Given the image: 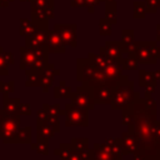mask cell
Listing matches in <instances>:
<instances>
[{
    "instance_id": "14",
    "label": "cell",
    "mask_w": 160,
    "mask_h": 160,
    "mask_svg": "<svg viewBox=\"0 0 160 160\" xmlns=\"http://www.w3.org/2000/svg\"><path fill=\"white\" fill-rule=\"evenodd\" d=\"M101 49L104 50V52L109 59H112L116 61H121L122 55L125 54L124 44L121 41H106L105 46H101Z\"/></svg>"
},
{
    "instance_id": "36",
    "label": "cell",
    "mask_w": 160,
    "mask_h": 160,
    "mask_svg": "<svg viewBox=\"0 0 160 160\" xmlns=\"http://www.w3.org/2000/svg\"><path fill=\"white\" fill-rule=\"evenodd\" d=\"M18 115L21 116V115H31V105L30 104H25V102H20L19 105V109H18Z\"/></svg>"
},
{
    "instance_id": "6",
    "label": "cell",
    "mask_w": 160,
    "mask_h": 160,
    "mask_svg": "<svg viewBox=\"0 0 160 160\" xmlns=\"http://www.w3.org/2000/svg\"><path fill=\"white\" fill-rule=\"evenodd\" d=\"M21 125V120L19 115H9L2 112L0 120V139L4 144H10L12 138L16 135Z\"/></svg>"
},
{
    "instance_id": "3",
    "label": "cell",
    "mask_w": 160,
    "mask_h": 160,
    "mask_svg": "<svg viewBox=\"0 0 160 160\" xmlns=\"http://www.w3.org/2000/svg\"><path fill=\"white\" fill-rule=\"evenodd\" d=\"M76 79L79 81H81V82L91 81V80H99V81H108V82H110L106 79L105 74L102 71H100L88 58L86 59L85 58H79L76 60Z\"/></svg>"
},
{
    "instance_id": "29",
    "label": "cell",
    "mask_w": 160,
    "mask_h": 160,
    "mask_svg": "<svg viewBox=\"0 0 160 160\" xmlns=\"http://www.w3.org/2000/svg\"><path fill=\"white\" fill-rule=\"evenodd\" d=\"M121 68L122 70H136L138 66H139V62L136 60V58L134 56H126V58H122L121 61Z\"/></svg>"
},
{
    "instance_id": "30",
    "label": "cell",
    "mask_w": 160,
    "mask_h": 160,
    "mask_svg": "<svg viewBox=\"0 0 160 160\" xmlns=\"http://www.w3.org/2000/svg\"><path fill=\"white\" fill-rule=\"evenodd\" d=\"M111 22L106 19V18H102L99 20V34L101 36H109L111 34Z\"/></svg>"
},
{
    "instance_id": "12",
    "label": "cell",
    "mask_w": 160,
    "mask_h": 160,
    "mask_svg": "<svg viewBox=\"0 0 160 160\" xmlns=\"http://www.w3.org/2000/svg\"><path fill=\"white\" fill-rule=\"evenodd\" d=\"M102 72L105 74L106 79H108L111 84H114V85H116V84L120 81V79L124 76V74H122V68H121L120 61H116V60H112V59L108 62V65H106V68L102 70Z\"/></svg>"
},
{
    "instance_id": "31",
    "label": "cell",
    "mask_w": 160,
    "mask_h": 160,
    "mask_svg": "<svg viewBox=\"0 0 160 160\" xmlns=\"http://www.w3.org/2000/svg\"><path fill=\"white\" fill-rule=\"evenodd\" d=\"M146 14V5L141 1L134 2V18H144Z\"/></svg>"
},
{
    "instance_id": "24",
    "label": "cell",
    "mask_w": 160,
    "mask_h": 160,
    "mask_svg": "<svg viewBox=\"0 0 160 160\" xmlns=\"http://www.w3.org/2000/svg\"><path fill=\"white\" fill-rule=\"evenodd\" d=\"M154 82H158V81L154 79L151 71L139 70V86L140 88H145L146 85H150V84H154Z\"/></svg>"
},
{
    "instance_id": "48",
    "label": "cell",
    "mask_w": 160,
    "mask_h": 160,
    "mask_svg": "<svg viewBox=\"0 0 160 160\" xmlns=\"http://www.w3.org/2000/svg\"><path fill=\"white\" fill-rule=\"evenodd\" d=\"M1 1H2V5H4V8H8V6H9V4L11 2L10 0H1Z\"/></svg>"
},
{
    "instance_id": "32",
    "label": "cell",
    "mask_w": 160,
    "mask_h": 160,
    "mask_svg": "<svg viewBox=\"0 0 160 160\" xmlns=\"http://www.w3.org/2000/svg\"><path fill=\"white\" fill-rule=\"evenodd\" d=\"M134 40H135V38H134V30H131V29H124L121 31V40L120 41L124 45H128V44L132 42Z\"/></svg>"
},
{
    "instance_id": "47",
    "label": "cell",
    "mask_w": 160,
    "mask_h": 160,
    "mask_svg": "<svg viewBox=\"0 0 160 160\" xmlns=\"http://www.w3.org/2000/svg\"><path fill=\"white\" fill-rule=\"evenodd\" d=\"M156 39H158V41H160V24L156 28Z\"/></svg>"
},
{
    "instance_id": "17",
    "label": "cell",
    "mask_w": 160,
    "mask_h": 160,
    "mask_svg": "<svg viewBox=\"0 0 160 160\" xmlns=\"http://www.w3.org/2000/svg\"><path fill=\"white\" fill-rule=\"evenodd\" d=\"M30 15H31V21L36 24L39 28H46L49 29V18L46 16V12L41 8H34L30 6Z\"/></svg>"
},
{
    "instance_id": "16",
    "label": "cell",
    "mask_w": 160,
    "mask_h": 160,
    "mask_svg": "<svg viewBox=\"0 0 160 160\" xmlns=\"http://www.w3.org/2000/svg\"><path fill=\"white\" fill-rule=\"evenodd\" d=\"M55 129L44 120L36 119V139L50 140L55 135Z\"/></svg>"
},
{
    "instance_id": "11",
    "label": "cell",
    "mask_w": 160,
    "mask_h": 160,
    "mask_svg": "<svg viewBox=\"0 0 160 160\" xmlns=\"http://www.w3.org/2000/svg\"><path fill=\"white\" fill-rule=\"evenodd\" d=\"M120 141H121V149H122V155H129V154H135L139 151V142L135 138V135L126 130L121 134V138H120Z\"/></svg>"
},
{
    "instance_id": "27",
    "label": "cell",
    "mask_w": 160,
    "mask_h": 160,
    "mask_svg": "<svg viewBox=\"0 0 160 160\" xmlns=\"http://www.w3.org/2000/svg\"><path fill=\"white\" fill-rule=\"evenodd\" d=\"M42 109L49 116L59 118V115H65V110H61L59 104H42Z\"/></svg>"
},
{
    "instance_id": "4",
    "label": "cell",
    "mask_w": 160,
    "mask_h": 160,
    "mask_svg": "<svg viewBox=\"0 0 160 160\" xmlns=\"http://www.w3.org/2000/svg\"><path fill=\"white\" fill-rule=\"evenodd\" d=\"M86 82L92 89V96H94L95 105L96 104L98 105H106V104L111 102L116 85H112L108 81H99V80H91V81H86Z\"/></svg>"
},
{
    "instance_id": "38",
    "label": "cell",
    "mask_w": 160,
    "mask_h": 160,
    "mask_svg": "<svg viewBox=\"0 0 160 160\" xmlns=\"http://www.w3.org/2000/svg\"><path fill=\"white\" fill-rule=\"evenodd\" d=\"M101 2V0H85V8L89 12H94L95 8Z\"/></svg>"
},
{
    "instance_id": "1",
    "label": "cell",
    "mask_w": 160,
    "mask_h": 160,
    "mask_svg": "<svg viewBox=\"0 0 160 160\" xmlns=\"http://www.w3.org/2000/svg\"><path fill=\"white\" fill-rule=\"evenodd\" d=\"M130 108L132 110V124L128 126V130L135 135L139 142V151L145 159L156 160L160 155V141L154 134L158 121V109L150 108L145 98H141L138 91L135 92V99L130 104Z\"/></svg>"
},
{
    "instance_id": "46",
    "label": "cell",
    "mask_w": 160,
    "mask_h": 160,
    "mask_svg": "<svg viewBox=\"0 0 160 160\" xmlns=\"http://www.w3.org/2000/svg\"><path fill=\"white\" fill-rule=\"evenodd\" d=\"M152 76H154V79H155L156 81H160V69L152 71Z\"/></svg>"
},
{
    "instance_id": "42",
    "label": "cell",
    "mask_w": 160,
    "mask_h": 160,
    "mask_svg": "<svg viewBox=\"0 0 160 160\" xmlns=\"http://www.w3.org/2000/svg\"><path fill=\"white\" fill-rule=\"evenodd\" d=\"M64 160H82V158H81V155L78 152V151H72L68 158H65Z\"/></svg>"
},
{
    "instance_id": "5",
    "label": "cell",
    "mask_w": 160,
    "mask_h": 160,
    "mask_svg": "<svg viewBox=\"0 0 160 160\" xmlns=\"http://www.w3.org/2000/svg\"><path fill=\"white\" fill-rule=\"evenodd\" d=\"M65 125L66 126H81L86 128L89 125L88 110L82 109L74 102H68L65 105Z\"/></svg>"
},
{
    "instance_id": "53",
    "label": "cell",
    "mask_w": 160,
    "mask_h": 160,
    "mask_svg": "<svg viewBox=\"0 0 160 160\" xmlns=\"http://www.w3.org/2000/svg\"><path fill=\"white\" fill-rule=\"evenodd\" d=\"M156 160H160V155H159V156H158V159H156Z\"/></svg>"
},
{
    "instance_id": "43",
    "label": "cell",
    "mask_w": 160,
    "mask_h": 160,
    "mask_svg": "<svg viewBox=\"0 0 160 160\" xmlns=\"http://www.w3.org/2000/svg\"><path fill=\"white\" fill-rule=\"evenodd\" d=\"M156 86H158V82H154V84L146 85V86H145V92H148V94H152V92L155 91Z\"/></svg>"
},
{
    "instance_id": "20",
    "label": "cell",
    "mask_w": 160,
    "mask_h": 160,
    "mask_svg": "<svg viewBox=\"0 0 160 160\" xmlns=\"http://www.w3.org/2000/svg\"><path fill=\"white\" fill-rule=\"evenodd\" d=\"M38 28L39 26L36 24H34L31 20L25 19V18H21L20 19V26H19V34L22 35V36H26L29 34L35 32Z\"/></svg>"
},
{
    "instance_id": "10",
    "label": "cell",
    "mask_w": 160,
    "mask_h": 160,
    "mask_svg": "<svg viewBox=\"0 0 160 160\" xmlns=\"http://www.w3.org/2000/svg\"><path fill=\"white\" fill-rule=\"evenodd\" d=\"M46 48L50 52L54 54H64L66 51V45L61 40L60 35L56 32V30H49L48 31V41H46Z\"/></svg>"
},
{
    "instance_id": "25",
    "label": "cell",
    "mask_w": 160,
    "mask_h": 160,
    "mask_svg": "<svg viewBox=\"0 0 160 160\" xmlns=\"http://www.w3.org/2000/svg\"><path fill=\"white\" fill-rule=\"evenodd\" d=\"M106 9H105V18L111 22L115 24L118 21V12H116V1H110L105 2Z\"/></svg>"
},
{
    "instance_id": "8",
    "label": "cell",
    "mask_w": 160,
    "mask_h": 160,
    "mask_svg": "<svg viewBox=\"0 0 160 160\" xmlns=\"http://www.w3.org/2000/svg\"><path fill=\"white\" fill-rule=\"evenodd\" d=\"M135 58L139 64H156L160 59V46L155 41H140Z\"/></svg>"
},
{
    "instance_id": "37",
    "label": "cell",
    "mask_w": 160,
    "mask_h": 160,
    "mask_svg": "<svg viewBox=\"0 0 160 160\" xmlns=\"http://www.w3.org/2000/svg\"><path fill=\"white\" fill-rule=\"evenodd\" d=\"M52 2H55V0H34L32 2H30V5L34 6V8H41V9H44L49 4H52Z\"/></svg>"
},
{
    "instance_id": "50",
    "label": "cell",
    "mask_w": 160,
    "mask_h": 160,
    "mask_svg": "<svg viewBox=\"0 0 160 160\" xmlns=\"http://www.w3.org/2000/svg\"><path fill=\"white\" fill-rule=\"evenodd\" d=\"M102 2H110V1H115V0H101Z\"/></svg>"
},
{
    "instance_id": "44",
    "label": "cell",
    "mask_w": 160,
    "mask_h": 160,
    "mask_svg": "<svg viewBox=\"0 0 160 160\" xmlns=\"http://www.w3.org/2000/svg\"><path fill=\"white\" fill-rule=\"evenodd\" d=\"M154 134H155V138L160 141V121L158 120L156 124H155V130H154Z\"/></svg>"
},
{
    "instance_id": "49",
    "label": "cell",
    "mask_w": 160,
    "mask_h": 160,
    "mask_svg": "<svg viewBox=\"0 0 160 160\" xmlns=\"http://www.w3.org/2000/svg\"><path fill=\"white\" fill-rule=\"evenodd\" d=\"M20 1H24V2H32L34 0H20Z\"/></svg>"
},
{
    "instance_id": "45",
    "label": "cell",
    "mask_w": 160,
    "mask_h": 160,
    "mask_svg": "<svg viewBox=\"0 0 160 160\" xmlns=\"http://www.w3.org/2000/svg\"><path fill=\"white\" fill-rule=\"evenodd\" d=\"M134 160H146V159H145V156L140 151H138V152L134 154Z\"/></svg>"
},
{
    "instance_id": "19",
    "label": "cell",
    "mask_w": 160,
    "mask_h": 160,
    "mask_svg": "<svg viewBox=\"0 0 160 160\" xmlns=\"http://www.w3.org/2000/svg\"><path fill=\"white\" fill-rule=\"evenodd\" d=\"M31 142V126L20 128L10 144H30Z\"/></svg>"
},
{
    "instance_id": "18",
    "label": "cell",
    "mask_w": 160,
    "mask_h": 160,
    "mask_svg": "<svg viewBox=\"0 0 160 160\" xmlns=\"http://www.w3.org/2000/svg\"><path fill=\"white\" fill-rule=\"evenodd\" d=\"M18 98H10L9 94H2V111L9 115H18V109L20 105Z\"/></svg>"
},
{
    "instance_id": "26",
    "label": "cell",
    "mask_w": 160,
    "mask_h": 160,
    "mask_svg": "<svg viewBox=\"0 0 160 160\" xmlns=\"http://www.w3.org/2000/svg\"><path fill=\"white\" fill-rule=\"evenodd\" d=\"M72 151H74V149H72V146L70 145V142H61V144L59 145V148H56V149L54 150V154H55L56 156H59L60 160H64V159L68 158Z\"/></svg>"
},
{
    "instance_id": "13",
    "label": "cell",
    "mask_w": 160,
    "mask_h": 160,
    "mask_svg": "<svg viewBox=\"0 0 160 160\" xmlns=\"http://www.w3.org/2000/svg\"><path fill=\"white\" fill-rule=\"evenodd\" d=\"M91 151H92V160H120L118 155L105 142L102 144L95 142Z\"/></svg>"
},
{
    "instance_id": "34",
    "label": "cell",
    "mask_w": 160,
    "mask_h": 160,
    "mask_svg": "<svg viewBox=\"0 0 160 160\" xmlns=\"http://www.w3.org/2000/svg\"><path fill=\"white\" fill-rule=\"evenodd\" d=\"M15 90V82L12 80L10 81H0V92L1 94H11Z\"/></svg>"
},
{
    "instance_id": "35",
    "label": "cell",
    "mask_w": 160,
    "mask_h": 160,
    "mask_svg": "<svg viewBox=\"0 0 160 160\" xmlns=\"http://www.w3.org/2000/svg\"><path fill=\"white\" fill-rule=\"evenodd\" d=\"M9 62L4 58V54L0 52V76H6L9 74Z\"/></svg>"
},
{
    "instance_id": "39",
    "label": "cell",
    "mask_w": 160,
    "mask_h": 160,
    "mask_svg": "<svg viewBox=\"0 0 160 160\" xmlns=\"http://www.w3.org/2000/svg\"><path fill=\"white\" fill-rule=\"evenodd\" d=\"M44 10H45V12H46V16L49 18V20L50 19H54V12H55V2H52V4H49L46 8H44Z\"/></svg>"
},
{
    "instance_id": "22",
    "label": "cell",
    "mask_w": 160,
    "mask_h": 160,
    "mask_svg": "<svg viewBox=\"0 0 160 160\" xmlns=\"http://www.w3.org/2000/svg\"><path fill=\"white\" fill-rule=\"evenodd\" d=\"M116 155L120 160H122V149H121V141H120V138H106L105 141H104Z\"/></svg>"
},
{
    "instance_id": "52",
    "label": "cell",
    "mask_w": 160,
    "mask_h": 160,
    "mask_svg": "<svg viewBox=\"0 0 160 160\" xmlns=\"http://www.w3.org/2000/svg\"><path fill=\"white\" fill-rule=\"evenodd\" d=\"M0 8H4V5H2V1L0 0Z\"/></svg>"
},
{
    "instance_id": "23",
    "label": "cell",
    "mask_w": 160,
    "mask_h": 160,
    "mask_svg": "<svg viewBox=\"0 0 160 160\" xmlns=\"http://www.w3.org/2000/svg\"><path fill=\"white\" fill-rule=\"evenodd\" d=\"M30 148L32 150H35L38 154L48 155L49 154V140L38 139L35 142H30Z\"/></svg>"
},
{
    "instance_id": "28",
    "label": "cell",
    "mask_w": 160,
    "mask_h": 160,
    "mask_svg": "<svg viewBox=\"0 0 160 160\" xmlns=\"http://www.w3.org/2000/svg\"><path fill=\"white\" fill-rule=\"evenodd\" d=\"M70 145L75 151H81L89 149V139L88 138H71Z\"/></svg>"
},
{
    "instance_id": "33",
    "label": "cell",
    "mask_w": 160,
    "mask_h": 160,
    "mask_svg": "<svg viewBox=\"0 0 160 160\" xmlns=\"http://www.w3.org/2000/svg\"><path fill=\"white\" fill-rule=\"evenodd\" d=\"M41 74H44V75H46V76H50V78H55V76H58V75L60 74V70L56 69V66H55L54 64L48 62L46 66L44 68V70L41 71Z\"/></svg>"
},
{
    "instance_id": "21",
    "label": "cell",
    "mask_w": 160,
    "mask_h": 160,
    "mask_svg": "<svg viewBox=\"0 0 160 160\" xmlns=\"http://www.w3.org/2000/svg\"><path fill=\"white\" fill-rule=\"evenodd\" d=\"M71 92H72V91H71V88L68 86L64 80H61V81L59 82V85L54 88V98H55V99H60V98L70 99Z\"/></svg>"
},
{
    "instance_id": "15",
    "label": "cell",
    "mask_w": 160,
    "mask_h": 160,
    "mask_svg": "<svg viewBox=\"0 0 160 160\" xmlns=\"http://www.w3.org/2000/svg\"><path fill=\"white\" fill-rule=\"evenodd\" d=\"M19 52H20V64H19V69L25 71L26 69H29V68L35 62V60H36V54H35V50L29 49V48H26L25 45H24V46H20Z\"/></svg>"
},
{
    "instance_id": "41",
    "label": "cell",
    "mask_w": 160,
    "mask_h": 160,
    "mask_svg": "<svg viewBox=\"0 0 160 160\" xmlns=\"http://www.w3.org/2000/svg\"><path fill=\"white\" fill-rule=\"evenodd\" d=\"M72 8H85V0H70Z\"/></svg>"
},
{
    "instance_id": "40",
    "label": "cell",
    "mask_w": 160,
    "mask_h": 160,
    "mask_svg": "<svg viewBox=\"0 0 160 160\" xmlns=\"http://www.w3.org/2000/svg\"><path fill=\"white\" fill-rule=\"evenodd\" d=\"M2 54H4V58L6 59V61L9 62V65H12V64L15 62V60H14V54H12L11 51H2Z\"/></svg>"
},
{
    "instance_id": "51",
    "label": "cell",
    "mask_w": 160,
    "mask_h": 160,
    "mask_svg": "<svg viewBox=\"0 0 160 160\" xmlns=\"http://www.w3.org/2000/svg\"><path fill=\"white\" fill-rule=\"evenodd\" d=\"M2 112H4V111H2V110H0V120H1V116H2Z\"/></svg>"
},
{
    "instance_id": "2",
    "label": "cell",
    "mask_w": 160,
    "mask_h": 160,
    "mask_svg": "<svg viewBox=\"0 0 160 160\" xmlns=\"http://www.w3.org/2000/svg\"><path fill=\"white\" fill-rule=\"evenodd\" d=\"M135 92L136 91L134 90V82L129 80L126 75H124L115 86L114 95L110 102V108L112 110H118V109L122 110L128 108L134 101Z\"/></svg>"
},
{
    "instance_id": "7",
    "label": "cell",
    "mask_w": 160,
    "mask_h": 160,
    "mask_svg": "<svg viewBox=\"0 0 160 160\" xmlns=\"http://www.w3.org/2000/svg\"><path fill=\"white\" fill-rule=\"evenodd\" d=\"M71 102H74L75 105L89 110H92L95 108V101H94V96H92V89L91 86L85 81L81 84V86H79L75 91L71 92V96L69 99Z\"/></svg>"
},
{
    "instance_id": "9",
    "label": "cell",
    "mask_w": 160,
    "mask_h": 160,
    "mask_svg": "<svg viewBox=\"0 0 160 160\" xmlns=\"http://www.w3.org/2000/svg\"><path fill=\"white\" fill-rule=\"evenodd\" d=\"M54 30L60 35L64 44L70 48L78 46V26L76 24H55Z\"/></svg>"
}]
</instances>
